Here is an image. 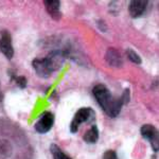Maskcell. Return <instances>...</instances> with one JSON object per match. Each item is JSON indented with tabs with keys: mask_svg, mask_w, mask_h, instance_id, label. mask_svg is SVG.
Masks as SVG:
<instances>
[{
	"mask_svg": "<svg viewBox=\"0 0 159 159\" xmlns=\"http://www.w3.org/2000/svg\"><path fill=\"white\" fill-rule=\"evenodd\" d=\"M98 22H99L98 25H99L100 30H102L103 32H105V31H106V25H105L104 21H103V20H100V21H98Z\"/></svg>",
	"mask_w": 159,
	"mask_h": 159,
	"instance_id": "cell-17",
	"label": "cell"
},
{
	"mask_svg": "<svg viewBox=\"0 0 159 159\" xmlns=\"http://www.w3.org/2000/svg\"><path fill=\"white\" fill-rule=\"evenodd\" d=\"M140 132L143 138L150 140L153 150L155 151V152H158L159 139H158V132H157V129H155V126L152 124H144V125H142Z\"/></svg>",
	"mask_w": 159,
	"mask_h": 159,
	"instance_id": "cell-5",
	"label": "cell"
},
{
	"mask_svg": "<svg viewBox=\"0 0 159 159\" xmlns=\"http://www.w3.org/2000/svg\"><path fill=\"white\" fill-rule=\"evenodd\" d=\"M43 58H45L46 63H47L51 72H54V71L61 68L64 61H65L66 54L61 50H54V51H51L49 54Z\"/></svg>",
	"mask_w": 159,
	"mask_h": 159,
	"instance_id": "cell-3",
	"label": "cell"
},
{
	"mask_svg": "<svg viewBox=\"0 0 159 159\" xmlns=\"http://www.w3.org/2000/svg\"><path fill=\"white\" fill-rule=\"evenodd\" d=\"M15 82H16V85L19 88L24 89L27 87V79L25 76H15Z\"/></svg>",
	"mask_w": 159,
	"mask_h": 159,
	"instance_id": "cell-14",
	"label": "cell"
},
{
	"mask_svg": "<svg viewBox=\"0 0 159 159\" xmlns=\"http://www.w3.org/2000/svg\"><path fill=\"white\" fill-rule=\"evenodd\" d=\"M126 53H127V57H129V60L130 61H133L134 64H137V65L141 64V57L133 49H127Z\"/></svg>",
	"mask_w": 159,
	"mask_h": 159,
	"instance_id": "cell-13",
	"label": "cell"
},
{
	"mask_svg": "<svg viewBox=\"0 0 159 159\" xmlns=\"http://www.w3.org/2000/svg\"><path fill=\"white\" fill-rule=\"evenodd\" d=\"M32 66L40 78H49L51 73H52L49 67H48L45 58H35L32 61Z\"/></svg>",
	"mask_w": 159,
	"mask_h": 159,
	"instance_id": "cell-8",
	"label": "cell"
},
{
	"mask_svg": "<svg viewBox=\"0 0 159 159\" xmlns=\"http://www.w3.org/2000/svg\"><path fill=\"white\" fill-rule=\"evenodd\" d=\"M53 123H54V116H53V114L50 111H45L39 117L38 121L35 123V130L37 133H39V134H46V133H48L52 129Z\"/></svg>",
	"mask_w": 159,
	"mask_h": 159,
	"instance_id": "cell-4",
	"label": "cell"
},
{
	"mask_svg": "<svg viewBox=\"0 0 159 159\" xmlns=\"http://www.w3.org/2000/svg\"><path fill=\"white\" fill-rule=\"evenodd\" d=\"M129 99H130V94H129V89H125L123 91V94L121 96V101L123 104H127L129 102Z\"/></svg>",
	"mask_w": 159,
	"mask_h": 159,
	"instance_id": "cell-15",
	"label": "cell"
},
{
	"mask_svg": "<svg viewBox=\"0 0 159 159\" xmlns=\"http://www.w3.org/2000/svg\"><path fill=\"white\" fill-rule=\"evenodd\" d=\"M94 111L89 107H85V108H81L76 111L74 115L72 121L70 124V132L74 134L79 130V127L83 123H92L94 121Z\"/></svg>",
	"mask_w": 159,
	"mask_h": 159,
	"instance_id": "cell-2",
	"label": "cell"
},
{
	"mask_svg": "<svg viewBox=\"0 0 159 159\" xmlns=\"http://www.w3.org/2000/svg\"><path fill=\"white\" fill-rule=\"evenodd\" d=\"M148 6V1H142V0H133L130 1L129 11L133 18H138L144 13Z\"/></svg>",
	"mask_w": 159,
	"mask_h": 159,
	"instance_id": "cell-7",
	"label": "cell"
},
{
	"mask_svg": "<svg viewBox=\"0 0 159 159\" xmlns=\"http://www.w3.org/2000/svg\"><path fill=\"white\" fill-rule=\"evenodd\" d=\"M83 139L85 140L87 143H96L99 139V129L97 127V125H92L84 135Z\"/></svg>",
	"mask_w": 159,
	"mask_h": 159,
	"instance_id": "cell-11",
	"label": "cell"
},
{
	"mask_svg": "<svg viewBox=\"0 0 159 159\" xmlns=\"http://www.w3.org/2000/svg\"><path fill=\"white\" fill-rule=\"evenodd\" d=\"M105 60L112 67H121L123 64L121 54L114 48H109L107 50L106 54H105Z\"/></svg>",
	"mask_w": 159,
	"mask_h": 159,
	"instance_id": "cell-10",
	"label": "cell"
},
{
	"mask_svg": "<svg viewBox=\"0 0 159 159\" xmlns=\"http://www.w3.org/2000/svg\"><path fill=\"white\" fill-rule=\"evenodd\" d=\"M50 152H51V154H52V156L54 159H71L69 156L66 155V154L64 153L56 144H51Z\"/></svg>",
	"mask_w": 159,
	"mask_h": 159,
	"instance_id": "cell-12",
	"label": "cell"
},
{
	"mask_svg": "<svg viewBox=\"0 0 159 159\" xmlns=\"http://www.w3.org/2000/svg\"><path fill=\"white\" fill-rule=\"evenodd\" d=\"M2 99H3V96H2V93H1V90H0V102L2 101Z\"/></svg>",
	"mask_w": 159,
	"mask_h": 159,
	"instance_id": "cell-18",
	"label": "cell"
},
{
	"mask_svg": "<svg viewBox=\"0 0 159 159\" xmlns=\"http://www.w3.org/2000/svg\"><path fill=\"white\" fill-rule=\"evenodd\" d=\"M0 51L4 54L7 60H11L14 55V49L12 45V37L7 31H2L0 37Z\"/></svg>",
	"mask_w": 159,
	"mask_h": 159,
	"instance_id": "cell-6",
	"label": "cell"
},
{
	"mask_svg": "<svg viewBox=\"0 0 159 159\" xmlns=\"http://www.w3.org/2000/svg\"><path fill=\"white\" fill-rule=\"evenodd\" d=\"M103 159H118L117 157V154L115 151H111V150H108L104 153L103 155Z\"/></svg>",
	"mask_w": 159,
	"mask_h": 159,
	"instance_id": "cell-16",
	"label": "cell"
},
{
	"mask_svg": "<svg viewBox=\"0 0 159 159\" xmlns=\"http://www.w3.org/2000/svg\"><path fill=\"white\" fill-rule=\"evenodd\" d=\"M43 4H45L48 14H49L53 19L54 20L61 19V12H60L61 2L60 1H57V0H46V1H43Z\"/></svg>",
	"mask_w": 159,
	"mask_h": 159,
	"instance_id": "cell-9",
	"label": "cell"
},
{
	"mask_svg": "<svg viewBox=\"0 0 159 159\" xmlns=\"http://www.w3.org/2000/svg\"><path fill=\"white\" fill-rule=\"evenodd\" d=\"M92 92L94 98L97 99V102L107 116L110 118H116L120 114L123 105L121 98H115L108 89L101 84L94 87Z\"/></svg>",
	"mask_w": 159,
	"mask_h": 159,
	"instance_id": "cell-1",
	"label": "cell"
}]
</instances>
